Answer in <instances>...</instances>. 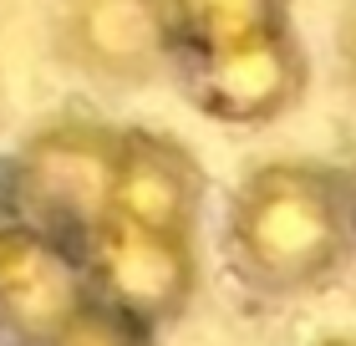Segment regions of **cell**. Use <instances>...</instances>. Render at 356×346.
Segmentation results:
<instances>
[{
    "instance_id": "4fadbf2b",
    "label": "cell",
    "mask_w": 356,
    "mask_h": 346,
    "mask_svg": "<svg viewBox=\"0 0 356 346\" xmlns=\"http://www.w3.org/2000/svg\"><path fill=\"white\" fill-rule=\"evenodd\" d=\"M6 229H10V219H6V214H0V239H6Z\"/></svg>"
},
{
    "instance_id": "ba28073f",
    "label": "cell",
    "mask_w": 356,
    "mask_h": 346,
    "mask_svg": "<svg viewBox=\"0 0 356 346\" xmlns=\"http://www.w3.org/2000/svg\"><path fill=\"white\" fill-rule=\"evenodd\" d=\"M163 6L178 41V67L296 26V0H163Z\"/></svg>"
},
{
    "instance_id": "8992f818",
    "label": "cell",
    "mask_w": 356,
    "mask_h": 346,
    "mask_svg": "<svg viewBox=\"0 0 356 346\" xmlns=\"http://www.w3.org/2000/svg\"><path fill=\"white\" fill-rule=\"evenodd\" d=\"M92 306V280L72 244L31 224H10L0 239V326L31 346H51Z\"/></svg>"
},
{
    "instance_id": "52a82bcc",
    "label": "cell",
    "mask_w": 356,
    "mask_h": 346,
    "mask_svg": "<svg viewBox=\"0 0 356 346\" xmlns=\"http://www.w3.org/2000/svg\"><path fill=\"white\" fill-rule=\"evenodd\" d=\"M209 199V173L199 153L158 127H122V168H118V214L122 224L193 235Z\"/></svg>"
},
{
    "instance_id": "30bf717a",
    "label": "cell",
    "mask_w": 356,
    "mask_h": 346,
    "mask_svg": "<svg viewBox=\"0 0 356 346\" xmlns=\"http://www.w3.org/2000/svg\"><path fill=\"white\" fill-rule=\"evenodd\" d=\"M341 61H346V77L356 87V6L346 10V26H341Z\"/></svg>"
},
{
    "instance_id": "5b68a950",
    "label": "cell",
    "mask_w": 356,
    "mask_h": 346,
    "mask_svg": "<svg viewBox=\"0 0 356 346\" xmlns=\"http://www.w3.org/2000/svg\"><path fill=\"white\" fill-rule=\"evenodd\" d=\"M56 56L102 87H148L178 72L163 0H61Z\"/></svg>"
},
{
    "instance_id": "8fae6325",
    "label": "cell",
    "mask_w": 356,
    "mask_h": 346,
    "mask_svg": "<svg viewBox=\"0 0 356 346\" xmlns=\"http://www.w3.org/2000/svg\"><path fill=\"white\" fill-rule=\"evenodd\" d=\"M316 346H356V336H321Z\"/></svg>"
},
{
    "instance_id": "3957f363",
    "label": "cell",
    "mask_w": 356,
    "mask_h": 346,
    "mask_svg": "<svg viewBox=\"0 0 356 346\" xmlns=\"http://www.w3.org/2000/svg\"><path fill=\"white\" fill-rule=\"evenodd\" d=\"M92 301L127 316L143 331L173 326L199 295V244L193 235H163L112 219L82 250Z\"/></svg>"
},
{
    "instance_id": "6da1fadb",
    "label": "cell",
    "mask_w": 356,
    "mask_h": 346,
    "mask_svg": "<svg viewBox=\"0 0 356 346\" xmlns=\"http://www.w3.org/2000/svg\"><path fill=\"white\" fill-rule=\"evenodd\" d=\"M224 255L254 295L326 290L356 255V214L346 168L311 158H275L239 178Z\"/></svg>"
},
{
    "instance_id": "7a4b0ae2",
    "label": "cell",
    "mask_w": 356,
    "mask_h": 346,
    "mask_svg": "<svg viewBox=\"0 0 356 346\" xmlns=\"http://www.w3.org/2000/svg\"><path fill=\"white\" fill-rule=\"evenodd\" d=\"M118 168H122V127L102 118H67L41 123L10 158V194L31 229L76 255L102 235L118 214Z\"/></svg>"
},
{
    "instance_id": "9c48e42d",
    "label": "cell",
    "mask_w": 356,
    "mask_h": 346,
    "mask_svg": "<svg viewBox=\"0 0 356 346\" xmlns=\"http://www.w3.org/2000/svg\"><path fill=\"white\" fill-rule=\"evenodd\" d=\"M51 346H153V341H148L143 326H133L127 316H118V310H107V306L92 301Z\"/></svg>"
},
{
    "instance_id": "7c38bea8",
    "label": "cell",
    "mask_w": 356,
    "mask_h": 346,
    "mask_svg": "<svg viewBox=\"0 0 356 346\" xmlns=\"http://www.w3.org/2000/svg\"><path fill=\"white\" fill-rule=\"evenodd\" d=\"M346 189H351V214H356V163L346 168Z\"/></svg>"
},
{
    "instance_id": "277c9868",
    "label": "cell",
    "mask_w": 356,
    "mask_h": 346,
    "mask_svg": "<svg viewBox=\"0 0 356 346\" xmlns=\"http://www.w3.org/2000/svg\"><path fill=\"white\" fill-rule=\"evenodd\" d=\"M184 97L204 112L209 123L224 127H270L285 112H296L311 87V52L300 31H270L229 52L199 56L178 67Z\"/></svg>"
}]
</instances>
